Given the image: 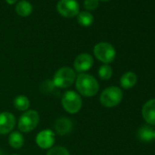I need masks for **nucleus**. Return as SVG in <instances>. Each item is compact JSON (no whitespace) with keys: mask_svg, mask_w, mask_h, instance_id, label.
I'll return each instance as SVG.
<instances>
[{"mask_svg":"<svg viewBox=\"0 0 155 155\" xmlns=\"http://www.w3.org/2000/svg\"><path fill=\"white\" fill-rule=\"evenodd\" d=\"M76 88L82 96L92 97L97 94L100 86L93 76L85 73H81L77 78Z\"/></svg>","mask_w":155,"mask_h":155,"instance_id":"obj_1","label":"nucleus"},{"mask_svg":"<svg viewBox=\"0 0 155 155\" xmlns=\"http://www.w3.org/2000/svg\"><path fill=\"white\" fill-rule=\"evenodd\" d=\"M75 71L69 67H63L55 73L52 80V83L55 87L65 89L70 87L75 81Z\"/></svg>","mask_w":155,"mask_h":155,"instance_id":"obj_2","label":"nucleus"},{"mask_svg":"<svg viewBox=\"0 0 155 155\" xmlns=\"http://www.w3.org/2000/svg\"><path fill=\"white\" fill-rule=\"evenodd\" d=\"M61 103L64 110L70 114L79 112L82 107V100L81 96L73 91H68L63 94Z\"/></svg>","mask_w":155,"mask_h":155,"instance_id":"obj_3","label":"nucleus"},{"mask_svg":"<svg viewBox=\"0 0 155 155\" xmlns=\"http://www.w3.org/2000/svg\"><path fill=\"white\" fill-rule=\"evenodd\" d=\"M39 122V114L34 110H26L20 116L18 120V129L22 132H29L33 130Z\"/></svg>","mask_w":155,"mask_h":155,"instance_id":"obj_4","label":"nucleus"},{"mask_svg":"<svg viewBox=\"0 0 155 155\" xmlns=\"http://www.w3.org/2000/svg\"><path fill=\"white\" fill-rule=\"evenodd\" d=\"M95 57L101 62L108 64L114 60L116 57V50L114 47L107 42L98 43L93 49Z\"/></svg>","mask_w":155,"mask_h":155,"instance_id":"obj_5","label":"nucleus"},{"mask_svg":"<svg viewBox=\"0 0 155 155\" xmlns=\"http://www.w3.org/2000/svg\"><path fill=\"white\" fill-rule=\"evenodd\" d=\"M122 100V91L118 87H109L101 95V102L107 108L117 106Z\"/></svg>","mask_w":155,"mask_h":155,"instance_id":"obj_6","label":"nucleus"},{"mask_svg":"<svg viewBox=\"0 0 155 155\" xmlns=\"http://www.w3.org/2000/svg\"><path fill=\"white\" fill-rule=\"evenodd\" d=\"M58 12L65 18H74L80 13V5L77 0H59L57 5Z\"/></svg>","mask_w":155,"mask_h":155,"instance_id":"obj_7","label":"nucleus"},{"mask_svg":"<svg viewBox=\"0 0 155 155\" xmlns=\"http://www.w3.org/2000/svg\"><path fill=\"white\" fill-rule=\"evenodd\" d=\"M93 65V58L88 53H81L74 60V68L80 73H83L91 68Z\"/></svg>","mask_w":155,"mask_h":155,"instance_id":"obj_8","label":"nucleus"},{"mask_svg":"<svg viewBox=\"0 0 155 155\" xmlns=\"http://www.w3.org/2000/svg\"><path fill=\"white\" fill-rule=\"evenodd\" d=\"M36 142L41 149H50L55 142V133L51 130H41L36 137Z\"/></svg>","mask_w":155,"mask_h":155,"instance_id":"obj_9","label":"nucleus"},{"mask_svg":"<svg viewBox=\"0 0 155 155\" xmlns=\"http://www.w3.org/2000/svg\"><path fill=\"white\" fill-rule=\"evenodd\" d=\"M16 124V119L10 112L0 113V134H8L11 132Z\"/></svg>","mask_w":155,"mask_h":155,"instance_id":"obj_10","label":"nucleus"},{"mask_svg":"<svg viewBox=\"0 0 155 155\" xmlns=\"http://www.w3.org/2000/svg\"><path fill=\"white\" fill-rule=\"evenodd\" d=\"M142 117L147 123L155 125V99L148 101L142 107Z\"/></svg>","mask_w":155,"mask_h":155,"instance_id":"obj_11","label":"nucleus"},{"mask_svg":"<svg viewBox=\"0 0 155 155\" xmlns=\"http://www.w3.org/2000/svg\"><path fill=\"white\" fill-rule=\"evenodd\" d=\"M55 130L59 135H66L69 133L72 130V122L69 119L65 117L59 118L56 120L54 124Z\"/></svg>","mask_w":155,"mask_h":155,"instance_id":"obj_12","label":"nucleus"},{"mask_svg":"<svg viewBox=\"0 0 155 155\" xmlns=\"http://www.w3.org/2000/svg\"><path fill=\"white\" fill-rule=\"evenodd\" d=\"M137 83V76L135 73L129 71L124 73L120 78V85L123 89L129 90L135 86Z\"/></svg>","mask_w":155,"mask_h":155,"instance_id":"obj_13","label":"nucleus"},{"mask_svg":"<svg viewBox=\"0 0 155 155\" xmlns=\"http://www.w3.org/2000/svg\"><path fill=\"white\" fill-rule=\"evenodd\" d=\"M33 11V7L31 3H29L27 0H22V1L18 2L16 6V12L18 15L21 17H28L31 15Z\"/></svg>","mask_w":155,"mask_h":155,"instance_id":"obj_14","label":"nucleus"},{"mask_svg":"<svg viewBox=\"0 0 155 155\" xmlns=\"http://www.w3.org/2000/svg\"><path fill=\"white\" fill-rule=\"evenodd\" d=\"M10 146L14 149H20L24 145V137L18 131H13L10 133L8 138Z\"/></svg>","mask_w":155,"mask_h":155,"instance_id":"obj_15","label":"nucleus"},{"mask_svg":"<svg viewBox=\"0 0 155 155\" xmlns=\"http://www.w3.org/2000/svg\"><path fill=\"white\" fill-rule=\"evenodd\" d=\"M94 21V17L91 13L88 11H80V13L78 14V22L82 27L88 28L92 25Z\"/></svg>","mask_w":155,"mask_h":155,"instance_id":"obj_16","label":"nucleus"},{"mask_svg":"<svg viewBox=\"0 0 155 155\" xmlns=\"http://www.w3.org/2000/svg\"><path fill=\"white\" fill-rule=\"evenodd\" d=\"M14 106L17 110L20 111H26L30 106V101L28 98L25 95H19L14 100Z\"/></svg>","mask_w":155,"mask_h":155,"instance_id":"obj_17","label":"nucleus"},{"mask_svg":"<svg viewBox=\"0 0 155 155\" xmlns=\"http://www.w3.org/2000/svg\"><path fill=\"white\" fill-rule=\"evenodd\" d=\"M154 130L150 126H143L139 130V137L143 141H150L153 140Z\"/></svg>","mask_w":155,"mask_h":155,"instance_id":"obj_18","label":"nucleus"},{"mask_svg":"<svg viewBox=\"0 0 155 155\" xmlns=\"http://www.w3.org/2000/svg\"><path fill=\"white\" fill-rule=\"evenodd\" d=\"M99 76L101 80L104 81H108L110 80L111 76H112V68L109 66V65H102L100 68H99Z\"/></svg>","mask_w":155,"mask_h":155,"instance_id":"obj_19","label":"nucleus"},{"mask_svg":"<svg viewBox=\"0 0 155 155\" xmlns=\"http://www.w3.org/2000/svg\"><path fill=\"white\" fill-rule=\"evenodd\" d=\"M47 155H70V154L66 148L62 146H57V147L50 148Z\"/></svg>","mask_w":155,"mask_h":155,"instance_id":"obj_20","label":"nucleus"},{"mask_svg":"<svg viewBox=\"0 0 155 155\" xmlns=\"http://www.w3.org/2000/svg\"><path fill=\"white\" fill-rule=\"evenodd\" d=\"M100 0H84V8L87 10H95L99 7Z\"/></svg>","mask_w":155,"mask_h":155,"instance_id":"obj_21","label":"nucleus"},{"mask_svg":"<svg viewBox=\"0 0 155 155\" xmlns=\"http://www.w3.org/2000/svg\"><path fill=\"white\" fill-rule=\"evenodd\" d=\"M6 1H7V3L9 4V5H14V4L18 1V0H6Z\"/></svg>","mask_w":155,"mask_h":155,"instance_id":"obj_22","label":"nucleus"},{"mask_svg":"<svg viewBox=\"0 0 155 155\" xmlns=\"http://www.w3.org/2000/svg\"><path fill=\"white\" fill-rule=\"evenodd\" d=\"M153 139L155 140V130H154V132H153Z\"/></svg>","mask_w":155,"mask_h":155,"instance_id":"obj_23","label":"nucleus"},{"mask_svg":"<svg viewBox=\"0 0 155 155\" xmlns=\"http://www.w3.org/2000/svg\"><path fill=\"white\" fill-rule=\"evenodd\" d=\"M101 1H108V0H101Z\"/></svg>","mask_w":155,"mask_h":155,"instance_id":"obj_24","label":"nucleus"},{"mask_svg":"<svg viewBox=\"0 0 155 155\" xmlns=\"http://www.w3.org/2000/svg\"><path fill=\"white\" fill-rule=\"evenodd\" d=\"M13 155H17V154H13Z\"/></svg>","mask_w":155,"mask_h":155,"instance_id":"obj_25","label":"nucleus"}]
</instances>
